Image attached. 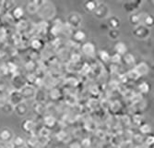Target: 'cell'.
Segmentation results:
<instances>
[{
	"instance_id": "obj_12",
	"label": "cell",
	"mask_w": 154,
	"mask_h": 148,
	"mask_svg": "<svg viewBox=\"0 0 154 148\" xmlns=\"http://www.w3.org/2000/svg\"><path fill=\"white\" fill-rule=\"evenodd\" d=\"M42 44H41V42L39 41V40H34V41L32 43V46L33 47V48H35V49H39L42 46H41Z\"/></svg>"
},
{
	"instance_id": "obj_5",
	"label": "cell",
	"mask_w": 154,
	"mask_h": 148,
	"mask_svg": "<svg viewBox=\"0 0 154 148\" xmlns=\"http://www.w3.org/2000/svg\"><path fill=\"white\" fill-rule=\"evenodd\" d=\"M12 14H13L14 18H16V19L20 20V19H21V18L23 17V15H24V10L22 9V8L18 7V8H14V9H13Z\"/></svg>"
},
{
	"instance_id": "obj_10",
	"label": "cell",
	"mask_w": 154,
	"mask_h": 148,
	"mask_svg": "<svg viewBox=\"0 0 154 148\" xmlns=\"http://www.w3.org/2000/svg\"><path fill=\"white\" fill-rule=\"evenodd\" d=\"M90 45H91V43H87V44H85V46H83V51L85 54H87V55H91V54L93 53V50H94L93 46H91V47L89 48Z\"/></svg>"
},
{
	"instance_id": "obj_2",
	"label": "cell",
	"mask_w": 154,
	"mask_h": 148,
	"mask_svg": "<svg viewBox=\"0 0 154 148\" xmlns=\"http://www.w3.org/2000/svg\"><path fill=\"white\" fill-rule=\"evenodd\" d=\"M14 110H15V112L20 115V116H24L27 111H28V109H27V105L24 104V103H20L18 105H15V109H14Z\"/></svg>"
},
{
	"instance_id": "obj_1",
	"label": "cell",
	"mask_w": 154,
	"mask_h": 148,
	"mask_svg": "<svg viewBox=\"0 0 154 148\" xmlns=\"http://www.w3.org/2000/svg\"><path fill=\"white\" fill-rule=\"evenodd\" d=\"M12 139V132L9 129H2L0 131V140L3 142H9Z\"/></svg>"
},
{
	"instance_id": "obj_7",
	"label": "cell",
	"mask_w": 154,
	"mask_h": 148,
	"mask_svg": "<svg viewBox=\"0 0 154 148\" xmlns=\"http://www.w3.org/2000/svg\"><path fill=\"white\" fill-rule=\"evenodd\" d=\"M13 143L15 146L17 147H20L24 144V139L21 137V136H16L15 138L13 139Z\"/></svg>"
},
{
	"instance_id": "obj_6",
	"label": "cell",
	"mask_w": 154,
	"mask_h": 148,
	"mask_svg": "<svg viewBox=\"0 0 154 148\" xmlns=\"http://www.w3.org/2000/svg\"><path fill=\"white\" fill-rule=\"evenodd\" d=\"M86 37V34L85 33H84L83 31H76L74 33V38L76 40H78V41H82V40H84Z\"/></svg>"
},
{
	"instance_id": "obj_11",
	"label": "cell",
	"mask_w": 154,
	"mask_h": 148,
	"mask_svg": "<svg viewBox=\"0 0 154 148\" xmlns=\"http://www.w3.org/2000/svg\"><path fill=\"white\" fill-rule=\"evenodd\" d=\"M85 7H86V9H88L89 11H91L97 8V6H95V2H87Z\"/></svg>"
},
{
	"instance_id": "obj_8",
	"label": "cell",
	"mask_w": 154,
	"mask_h": 148,
	"mask_svg": "<svg viewBox=\"0 0 154 148\" xmlns=\"http://www.w3.org/2000/svg\"><path fill=\"white\" fill-rule=\"evenodd\" d=\"M14 109H15V106H14L11 103H7V104H5L4 105H3V107H2V109H3V111L5 112V113H11L13 110H14Z\"/></svg>"
},
{
	"instance_id": "obj_3",
	"label": "cell",
	"mask_w": 154,
	"mask_h": 148,
	"mask_svg": "<svg viewBox=\"0 0 154 148\" xmlns=\"http://www.w3.org/2000/svg\"><path fill=\"white\" fill-rule=\"evenodd\" d=\"M21 125H22L23 131H26V132H31L34 129V127H35V124H34V122L32 121V119H26V120H24L23 123Z\"/></svg>"
},
{
	"instance_id": "obj_9",
	"label": "cell",
	"mask_w": 154,
	"mask_h": 148,
	"mask_svg": "<svg viewBox=\"0 0 154 148\" xmlns=\"http://www.w3.org/2000/svg\"><path fill=\"white\" fill-rule=\"evenodd\" d=\"M45 122L46 126H48V127H53V125H54V122H55V119H54V118L52 117V116H47V117H45Z\"/></svg>"
},
{
	"instance_id": "obj_4",
	"label": "cell",
	"mask_w": 154,
	"mask_h": 148,
	"mask_svg": "<svg viewBox=\"0 0 154 148\" xmlns=\"http://www.w3.org/2000/svg\"><path fill=\"white\" fill-rule=\"evenodd\" d=\"M68 22L72 26H78L80 22V18L78 14H71L68 18Z\"/></svg>"
}]
</instances>
